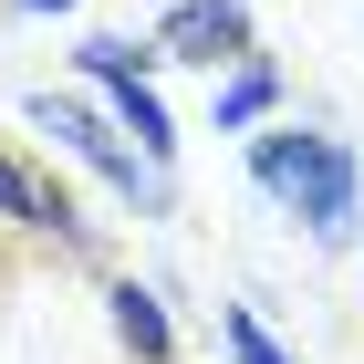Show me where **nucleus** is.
Returning a JSON list of instances; mask_svg holds the SVG:
<instances>
[{
    "mask_svg": "<svg viewBox=\"0 0 364 364\" xmlns=\"http://www.w3.org/2000/svg\"><path fill=\"white\" fill-rule=\"evenodd\" d=\"M271 63H240V73H229L219 84V136H240V125H260V114H271Z\"/></svg>",
    "mask_w": 364,
    "mask_h": 364,
    "instance_id": "nucleus-7",
    "label": "nucleus"
},
{
    "mask_svg": "<svg viewBox=\"0 0 364 364\" xmlns=\"http://www.w3.org/2000/svg\"><path fill=\"white\" fill-rule=\"evenodd\" d=\"M250 177L291 208V219H312V240L323 250H343L354 240V156H343L333 136H302V125H281V136H250Z\"/></svg>",
    "mask_w": 364,
    "mask_h": 364,
    "instance_id": "nucleus-1",
    "label": "nucleus"
},
{
    "mask_svg": "<svg viewBox=\"0 0 364 364\" xmlns=\"http://www.w3.org/2000/svg\"><path fill=\"white\" fill-rule=\"evenodd\" d=\"M156 53L177 63H240L250 53V0H177L156 21Z\"/></svg>",
    "mask_w": 364,
    "mask_h": 364,
    "instance_id": "nucleus-4",
    "label": "nucleus"
},
{
    "mask_svg": "<svg viewBox=\"0 0 364 364\" xmlns=\"http://www.w3.org/2000/svg\"><path fill=\"white\" fill-rule=\"evenodd\" d=\"M31 125H42V136H63V146H73L94 177H105V188L146 198V208L167 198V188H156V167H146V156H125V146H114V125H105V114H84L73 94H31Z\"/></svg>",
    "mask_w": 364,
    "mask_h": 364,
    "instance_id": "nucleus-2",
    "label": "nucleus"
},
{
    "mask_svg": "<svg viewBox=\"0 0 364 364\" xmlns=\"http://www.w3.org/2000/svg\"><path fill=\"white\" fill-rule=\"evenodd\" d=\"M73 63H84L94 84L114 94V114L136 125V156H146V167H167V156H177V125H167V105H156V84H146V53H136V42H84Z\"/></svg>",
    "mask_w": 364,
    "mask_h": 364,
    "instance_id": "nucleus-3",
    "label": "nucleus"
},
{
    "mask_svg": "<svg viewBox=\"0 0 364 364\" xmlns=\"http://www.w3.org/2000/svg\"><path fill=\"white\" fill-rule=\"evenodd\" d=\"M219 333H229V364H291L271 333H260V312H219Z\"/></svg>",
    "mask_w": 364,
    "mask_h": 364,
    "instance_id": "nucleus-8",
    "label": "nucleus"
},
{
    "mask_svg": "<svg viewBox=\"0 0 364 364\" xmlns=\"http://www.w3.org/2000/svg\"><path fill=\"white\" fill-rule=\"evenodd\" d=\"M114 333L136 343L146 364H177V343H167V312H156V291H146V281H114Z\"/></svg>",
    "mask_w": 364,
    "mask_h": 364,
    "instance_id": "nucleus-6",
    "label": "nucleus"
},
{
    "mask_svg": "<svg viewBox=\"0 0 364 364\" xmlns=\"http://www.w3.org/2000/svg\"><path fill=\"white\" fill-rule=\"evenodd\" d=\"M21 11H73V0H21Z\"/></svg>",
    "mask_w": 364,
    "mask_h": 364,
    "instance_id": "nucleus-9",
    "label": "nucleus"
},
{
    "mask_svg": "<svg viewBox=\"0 0 364 364\" xmlns=\"http://www.w3.org/2000/svg\"><path fill=\"white\" fill-rule=\"evenodd\" d=\"M0 219H21V229H53V240H84L73 198H63L53 177H31L21 156H0Z\"/></svg>",
    "mask_w": 364,
    "mask_h": 364,
    "instance_id": "nucleus-5",
    "label": "nucleus"
}]
</instances>
